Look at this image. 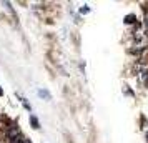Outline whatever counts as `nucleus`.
Returning a JSON list of instances; mask_svg holds the SVG:
<instances>
[{
  "instance_id": "f257e3e1",
  "label": "nucleus",
  "mask_w": 148,
  "mask_h": 143,
  "mask_svg": "<svg viewBox=\"0 0 148 143\" xmlns=\"http://www.w3.org/2000/svg\"><path fill=\"white\" fill-rule=\"evenodd\" d=\"M38 95L45 96V98H50V93H48V92H45V90H38Z\"/></svg>"
},
{
  "instance_id": "20e7f679",
  "label": "nucleus",
  "mask_w": 148,
  "mask_h": 143,
  "mask_svg": "<svg viewBox=\"0 0 148 143\" xmlns=\"http://www.w3.org/2000/svg\"><path fill=\"white\" fill-rule=\"evenodd\" d=\"M147 136H148V133H147Z\"/></svg>"
},
{
  "instance_id": "7ed1b4c3",
  "label": "nucleus",
  "mask_w": 148,
  "mask_h": 143,
  "mask_svg": "<svg viewBox=\"0 0 148 143\" xmlns=\"http://www.w3.org/2000/svg\"><path fill=\"white\" fill-rule=\"evenodd\" d=\"M125 22H127V23H132V22H135V17H133V15H128Z\"/></svg>"
},
{
  "instance_id": "f03ea898",
  "label": "nucleus",
  "mask_w": 148,
  "mask_h": 143,
  "mask_svg": "<svg viewBox=\"0 0 148 143\" xmlns=\"http://www.w3.org/2000/svg\"><path fill=\"white\" fill-rule=\"evenodd\" d=\"M30 120H32V123H34V127H35V128H38V120H37L35 116H32Z\"/></svg>"
}]
</instances>
